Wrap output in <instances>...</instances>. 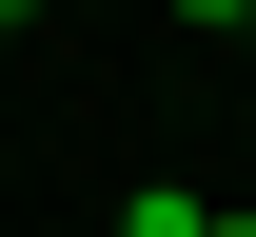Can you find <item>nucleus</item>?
<instances>
[{
  "label": "nucleus",
  "instance_id": "f257e3e1",
  "mask_svg": "<svg viewBox=\"0 0 256 237\" xmlns=\"http://www.w3.org/2000/svg\"><path fill=\"white\" fill-rule=\"evenodd\" d=\"M118 237H217V198H178V178H138V198H118Z\"/></svg>",
  "mask_w": 256,
  "mask_h": 237
},
{
  "label": "nucleus",
  "instance_id": "f03ea898",
  "mask_svg": "<svg viewBox=\"0 0 256 237\" xmlns=\"http://www.w3.org/2000/svg\"><path fill=\"white\" fill-rule=\"evenodd\" d=\"M217 237H256V217H217Z\"/></svg>",
  "mask_w": 256,
  "mask_h": 237
}]
</instances>
